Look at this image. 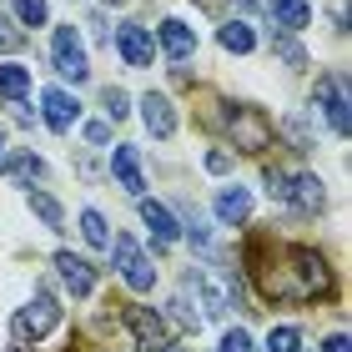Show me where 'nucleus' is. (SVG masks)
<instances>
[{
  "label": "nucleus",
  "mask_w": 352,
  "mask_h": 352,
  "mask_svg": "<svg viewBox=\"0 0 352 352\" xmlns=\"http://www.w3.org/2000/svg\"><path fill=\"white\" fill-rule=\"evenodd\" d=\"M322 352H347V338H342V332H332V338L322 342Z\"/></svg>",
  "instance_id": "33"
},
{
  "label": "nucleus",
  "mask_w": 352,
  "mask_h": 352,
  "mask_svg": "<svg viewBox=\"0 0 352 352\" xmlns=\"http://www.w3.org/2000/svg\"><path fill=\"white\" fill-rule=\"evenodd\" d=\"M242 6H257V0H242Z\"/></svg>",
  "instance_id": "38"
},
{
  "label": "nucleus",
  "mask_w": 352,
  "mask_h": 352,
  "mask_svg": "<svg viewBox=\"0 0 352 352\" xmlns=\"http://www.w3.org/2000/svg\"><path fill=\"white\" fill-rule=\"evenodd\" d=\"M247 272L267 302H317L332 297V267L312 247H247Z\"/></svg>",
  "instance_id": "1"
},
{
  "label": "nucleus",
  "mask_w": 352,
  "mask_h": 352,
  "mask_svg": "<svg viewBox=\"0 0 352 352\" xmlns=\"http://www.w3.org/2000/svg\"><path fill=\"white\" fill-rule=\"evenodd\" d=\"M81 236H86V242H91V247H111V232H106V217H101V212H96V206H86V212H81Z\"/></svg>",
  "instance_id": "22"
},
{
  "label": "nucleus",
  "mask_w": 352,
  "mask_h": 352,
  "mask_svg": "<svg viewBox=\"0 0 352 352\" xmlns=\"http://www.w3.org/2000/svg\"><path fill=\"white\" fill-rule=\"evenodd\" d=\"M111 257H116V267H121V277H126L131 292H151L156 287V267H151L146 252L136 247V236H116V242H111Z\"/></svg>",
  "instance_id": "6"
},
{
  "label": "nucleus",
  "mask_w": 352,
  "mask_h": 352,
  "mask_svg": "<svg viewBox=\"0 0 352 352\" xmlns=\"http://www.w3.org/2000/svg\"><path fill=\"white\" fill-rule=\"evenodd\" d=\"M121 322L131 327V342H136V352H162V347H171V327H166V317L156 312V307L126 302V307H121Z\"/></svg>",
  "instance_id": "4"
},
{
  "label": "nucleus",
  "mask_w": 352,
  "mask_h": 352,
  "mask_svg": "<svg viewBox=\"0 0 352 352\" xmlns=\"http://www.w3.org/2000/svg\"><path fill=\"white\" fill-rule=\"evenodd\" d=\"M272 51H277L282 60H287V66H292V71H302V66H307V51H302V45L292 41V30H282V36H272Z\"/></svg>",
  "instance_id": "23"
},
{
  "label": "nucleus",
  "mask_w": 352,
  "mask_h": 352,
  "mask_svg": "<svg viewBox=\"0 0 352 352\" xmlns=\"http://www.w3.org/2000/svg\"><path fill=\"white\" fill-rule=\"evenodd\" d=\"M56 322H60L56 292H51V287H36V297H30L25 307L10 317V332H15V342L25 347V342H41V338H45V332H51Z\"/></svg>",
  "instance_id": "3"
},
{
  "label": "nucleus",
  "mask_w": 352,
  "mask_h": 352,
  "mask_svg": "<svg viewBox=\"0 0 352 352\" xmlns=\"http://www.w3.org/2000/svg\"><path fill=\"white\" fill-rule=\"evenodd\" d=\"M221 126H227V136H232V146L236 151H247V156H262L272 146V121H267V111L257 106H247V101H221Z\"/></svg>",
  "instance_id": "2"
},
{
  "label": "nucleus",
  "mask_w": 352,
  "mask_h": 352,
  "mask_svg": "<svg viewBox=\"0 0 352 352\" xmlns=\"http://www.w3.org/2000/svg\"><path fill=\"white\" fill-rule=\"evenodd\" d=\"M156 41H162V51H166L171 60L197 56V30L182 25V21H162V25H156Z\"/></svg>",
  "instance_id": "14"
},
{
  "label": "nucleus",
  "mask_w": 352,
  "mask_h": 352,
  "mask_svg": "<svg viewBox=\"0 0 352 352\" xmlns=\"http://www.w3.org/2000/svg\"><path fill=\"white\" fill-rule=\"evenodd\" d=\"M247 217H252V191L247 186H227L217 197V221L221 227H242Z\"/></svg>",
  "instance_id": "16"
},
{
  "label": "nucleus",
  "mask_w": 352,
  "mask_h": 352,
  "mask_svg": "<svg viewBox=\"0 0 352 352\" xmlns=\"http://www.w3.org/2000/svg\"><path fill=\"white\" fill-rule=\"evenodd\" d=\"M41 116H45V126H51V131H71L76 116H81V106H76L71 91L45 86V91H41Z\"/></svg>",
  "instance_id": "9"
},
{
  "label": "nucleus",
  "mask_w": 352,
  "mask_h": 352,
  "mask_svg": "<svg viewBox=\"0 0 352 352\" xmlns=\"http://www.w3.org/2000/svg\"><path fill=\"white\" fill-rule=\"evenodd\" d=\"M116 51H121V60H126L131 71H146L151 60H156V41H151L146 25L121 21V25H116Z\"/></svg>",
  "instance_id": "8"
},
{
  "label": "nucleus",
  "mask_w": 352,
  "mask_h": 352,
  "mask_svg": "<svg viewBox=\"0 0 352 352\" xmlns=\"http://www.w3.org/2000/svg\"><path fill=\"white\" fill-rule=\"evenodd\" d=\"M15 6V21L21 25H45L51 21V6H45V0H10Z\"/></svg>",
  "instance_id": "24"
},
{
  "label": "nucleus",
  "mask_w": 352,
  "mask_h": 352,
  "mask_svg": "<svg viewBox=\"0 0 352 352\" xmlns=\"http://www.w3.org/2000/svg\"><path fill=\"white\" fill-rule=\"evenodd\" d=\"M56 272H60V282H66V292H76V297L96 292V267L86 257H76V252H56Z\"/></svg>",
  "instance_id": "10"
},
{
  "label": "nucleus",
  "mask_w": 352,
  "mask_h": 352,
  "mask_svg": "<svg viewBox=\"0 0 352 352\" xmlns=\"http://www.w3.org/2000/svg\"><path fill=\"white\" fill-rule=\"evenodd\" d=\"M312 106H322V116H327V126H332V136H347V81H342L338 71L317 76Z\"/></svg>",
  "instance_id": "7"
},
{
  "label": "nucleus",
  "mask_w": 352,
  "mask_h": 352,
  "mask_svg": "<svg viewBox=\"0 0 352 352\" xmlns=\"http://www.w3.org/2000/svg\"><path fill=\"white\" fill-rule=\"evenodd\" d=\"M227 166H232V151H206V171L212 176H221Z\"/></svg>",
  "instance_id": "32"
},
{
  "label": "nucleus",
  "mask_w": 352,
  "mask_h": 352,
  "mask_svg": "<svg viewBox=\"0 0 352 352\" xmlns=\"http://www.w3.org/2000/svg\"><path fill=\"white\" fill-rule=\"evenodd\" d=\"M267 191L272 201H287V171H267Z\"/></svg>",
  "instance_id": "30"
},
{
  "label": "nucleus",
  "mask_w": 352,
  "mask_h": 352,
  "mask_svg": "<svg viewBox=\"0 0 352 352\" xmlns=\"http://www.w3.org/2000/svg\"><path fill=\"white\" fill-rule=\"evenodd\" d=\"M106 6H126V0H106Z\"/></svg>",
  "instance_id": "37"
},
{
  "label": "nucleus",
  "mask_w": 352,
  "mask_h": 352,
  "mask_svg": "<svg viewBox=\"0 0 352 352\" xmlns=\"http://www.w3.org/2000/svg\"><path fill=\"white\" fill-rule=\"evenodd\" d=\"M111 171H116V182L131 191V197H146V171H141V151H136V146H116Z\"/></svg>",
  "instance_id": "13"
},
{
  "label": "nucleus",
  "mask_w": 352,
  "mask_h": 352,
  "mask_svg": "<svg viewBox=\"0 0 352 352\" xmlns=\"http://www.w3.org/2000/svg\"><path fill=\"white\" fill-rule=\"evenodd\" d=\"M86 141H91V146H106V141H111V126H106V121H91V126H86Z\"/></svg>",
  "instance_id": "31"
},
{
  "label": "nucleus",
  "mask_w": 352,
  "mask_h": 352,
  "mask_svg": "<svg viewBox=\"0 0 352 352\" xmlns=\"http://www.w3.org/2000/svg\"><path fill=\"white\" fill-rule=\"evenodd\" d=\"M25 91H30L25 66H0V96H6V101H25Z\"/></svg>",
  "instance_id": "21"
},
{
  "label": "nucleus",
  "mask_w": 352,
  "mask_h": 352,
  "mask_svg": "<svg viewBox=\"0 0 352 352\" xmlns=\"http://www.w3.org/2000/svg\"><path fill=\"white\" fill-rule=\"evenodd\" d=\"M25 201H30V212H36V217H41L51 232H60V227H66V212H60V201H56V197H45V191H30Z\"/></svg>",
  "instance_id": "20"
},
{
  "label": "nucleus",
  "mask_w": 352,
  "mask_h": 352,
  "mask_svg": "<svg viewBox=\"0 0 352 352\" xmlns=\"http://www.w3.org/2000/svg\"><path fill=\"white\" fill-rule=\"evenodd\" d=\"M21 30H15V21H6V15H0V56H10V51H21Z\"/></svg>",
  "instance_id": "28"
},
{
  "label": "nucleus",
  "mask_w": 352,
  "mask_h": 352,
  "mask_svg": "<svg viewBox=\"0 0 352 352\" xmlns=\"http://www.w3.org/2000/svg\"><path fill=\"white\" fill-rule=\"evenodd\" d=\"M0 171H6L10 182H41V176H45V162H41L36 151H21V156H6V166H0Z\"/></svg>",
  "instance_id": "18"
},
{
  "label": "nucleus",
  "mask_w": 352,
  "mask_h": 352,
  "mask_svg": "<svg viewBox=\"0 0 352 352\" xmlns=\"http://www.w3.org/2000/svg\"><path fill=\"white\" fill-rule=\"evenodd\" d=\"M162 352H186V347H162Z\"/></svg>",
  "instance_id": "36"
},
{
  "label": "nucleus",
  "mask_w": 352,
  "mask_h": 352,
  "mask_svg": "<svg viewBox=\"0 0 352 352\" xmlns=\"http://www.w3.org/2000/svg\"><path fill=\"white\" fill-rule=\"evenodd\" d=\"M10 352H21V347H10Z\"/></svg>",
  "instance_id": "39"
},
{
  "label": "nucleus",
  "mask_w": 352,
  "mask_h": 352,
  "mask_svg": "<svg viewBox=\"0 0 352 352\" xmlns=\"http://www.w3.org/2000/svg\"><path fill=\"white\" fill-rule=\"evenodd\" d=\"M141 221L151 227L156 247H171V242H182V221H176V212H171V206H162V201H146V197H141Z\"/></svg>",
  "instance_id": "11"
},
{
  "label": "nucleus",
  "mask_w": 352,
  "mask_h": 352,
  "mask_svg": "<svg viewBox=\"0 0 352 352\" xmlns=\"http://www.w3.org/2000/svg\"><path fill=\"white\" fill-rule=\"evenodd\" d=\"M6 156H10V146H6V131H0V166H6Z\"/></svg>",
  "instance_id": "35"
},
{
  "label": "nucleus",
  "mask_w": 352,
  "mask_h": 352,
  "mask_svg": "<svg viewBox=\"0 0 352 352\" xmlns=\"http://www.w3.org/2000/svg\"><path fill=\"white\" fill-rule=\"evenodd\" d=\"M101 106H106V116H111V121H121V116H126V111H131V96H126V91H116V86H111V91L101 96Z\"/></svg>",
  "instance_id": "26"
},
{
  "label": "nucleus",
  "mask_w": 352,
  "mask_h": 352,
  "mask_svg": "<svg viewBox=\"0 0 352 352\" xmlns=\"http://www.w3.org/2000/svg\"><path fill=\"white\" fill-rule=\"evenodd\" d=\"M267 352H302V332L297 327H272L267 332Z\"/></svg>",
  "instance_id": "25"
},
{
  "label": "nucleus",
  "mask_w": 352,
  "mask_h": 352,
  "mask_svg": "<svg viewBox=\"0 0 352 352\" xmlns=\"http://www.w3.org/2000/svg\"><path fill=\"white\" fill-rule=\"evenodd\" d=\"M287 136H292V146H297V151H312V136H307V121H302V116L287 121Z\"/></svg>",
  "instance_id": "29"
},
{
  "label": "nucleus",
  "mask_w": 352,
  "mask_h": 352,
  "mask_svg": "<svg viewBox=\"0 0 352 352\" xmlns=\"http://www.w3.org/2000/svg\"><path fill=\"white\" fill-rule=\"evenodd\" d=\"M287 201H292L297 212H307V217H312V212H322V201H327V197H322V182H317L312 171L287 176Z\"/></svg>",
  "instance_id": "15"
},
{
  "label": "nucleus",
  "mask_w": 352,
  "mask_h": 352,
  "mask_svg": "<svg viewBox=\"0 0 352 352\" xmlns=\"http://www.w3.org/2000/svg\"><path fill=\"white\" fill-rule=\"evenodd\" d=\"M197 6H201V10H221L227 0H197Z\"/></svg>",
  "instance_id": "34"
},
{
  "label": "nucleus",
  "mask_w": 352,
  "mask_h": 352,
  "mask_svg": "<svg viewBox=\"0 0 352 352\" xmlns=\"http://www.w3.org/2000/svg\"><path fill=\"white\" fill-rule=\"evenodd\" d=\"M267 10L277 15V25L282 30H307V21H312V10H307V0H267Z\"/></svg>",
  "instance_id": "17"
},
{
  "label": "nucleus",
  "mask_w": 352,
  "mask_h": 352,
  "mask_svg": "<svg viewBox=\"0 0 352 352\" xmlns=\"http://www.w3.org/2000/svg\"><path fill=\"white\" fill-rule=\"evenodd\" d=\"M141 116H146V131H151L156 141H166V136H176V106L166 101L162 91L141 96Z\"/></svg>",
  "instance_id": "12"
},
{
  "label": "nucleus",
  "mask_w": 352,
  "mask_h": 352,
  "mask_svg": "<svg viewBox=\"0 0 352 352\" xmlns=\"http://www.w3.org/2000/svg\"><path fill=\"white\" fill-rule=\"evenodd\" d=\"M217 41L227 45V51H236V56H247L252 45H257V30H252L247 21H227V25L217 30Z\"/></svg>",
  "instance_id": "19"
},
{
  "label": "nucleus",
  "mask_w": 352,
  "mask_h": 352,
  "mask_svg": "<svg viewBox=\"0 0 352 352\" xmlns=\"http://www.w3.org/2000/svg\"><path fill=\"white\" fill-rule=\"evenodd\" d=\"M221 352H257V342H252L247 327H232L227 338H221Z\"/></svg>",
  "instance_id": "27"
},
{
  "label": "nucleus",
  "mask_w": 352,
  "mask_h": 352,
  "mask_svg": "<svg viewBox=\"0 0 352 352\" xmlns=\"http://www.w3.org/2000/svg\"><path fill=\"white\" fill-rule=\"evenodd\" d=\"M51 66H56V76L60 81H91V60H86V45H81V36H76V25H60L56 30V41H51Z\"/></svg>",
  "instance_id": "5"
}]
</instances>
